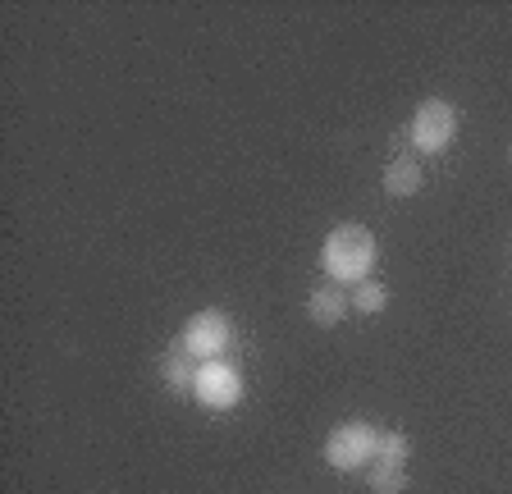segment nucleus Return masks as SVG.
<instances>
[{"label":"nucleus","mask_w":512,"mask_h":494,"mask_svg":"<svg viewBox=\"0 0 512 494\" xmlns=\"http://www.w3.org/2000/svg\"><path fill=\"white\" fill-rule=\"evenodd\" d=\"M375 257H380L375 234L371 229H362V225L330 229L325 247H320V266H325V275H330L334 284H352V289H357L362 280H371Z\"/></svg>","instance_id":"obj_1"},{"label":"nucleus","mask_w":512,"mask_h":494,"mask_svg":"<svg viewBox=\"0 0 512 494\" xmlns=\"http://www.w3.org/2000/svg\"><path fill=\"white\" fill-rule=\"evenodd\" d=\"M407 138H412V147L421 151V156H439L448 142L458 138V110L448 106L444 97L421 101L412 124H407Z\"/></svg>","instance_id":"obj_2"},{"label":"nucleus","mask_w":512,"mask_h":494,"mask_svg":"<svg viewBox=\"0 0 512 494\" xmlns=\"http://www.w3.org/2000/svg\"><path fill=\"white\" fill-rule=\"evenodd\" d=\"M375 444H380V430L371 421H343L325 440V462L334 472H357V467L375 462Z\"/></svg>","instance_id":"obj_3"},{"label":"nucleus","mask_w":512,"mask_h":494,"mask_svg":"<svg viewBox=\"0 0 512 494\" xmlns=\"http://www.w3.org/2000/svg\"><path fill=\"white\" fill-rule=\"evenodd\" d=\"M192 398L211 412H224V408H238L243 398V371L224 357H211V362L197 366V380H192Z\"/></svg>","instance_id":"obj_4"},{"label":"nucleus","mask_w":512,"mask_h":494,"mask_svg":"<svg viewBox=\"0 0 512 494\" xmlns=\"http://www.w3.org/2000/svg\"><path fill=\"white\" fill-rule=\"evenodd\" d=\"M179 344L188 348L192 357H202V362H211V357H224V348L234 344V325H229V316H224V312L206 307V312H197L188 325H183Z\"/></svg>","instance_id":"obj_5"},{"label":"nucleus","mask_w":512,"mask_h":494,"mask_svg":"<svg viewBox=\"0 0 512 494\" xmlns=\"http://www.w3.org/2000/svg\"><path fill=\"white\" fill-rule=\"evenodd\" d=\"M307 316L316 325H325V330H334V325L348 316V298L339 293V284H334V280L316 284V289H311V298H307Z\"/></svg>","instance_id":"obj_6"},{"label":"nucleus","mask_w":512,"mask_h":494,"mask_svg":"<svg viewBox=\"0 0 512 494\" xmlns=\"http://www.w3.org/2000/svg\"><path fill=\"white\" fill-rule=\"evenodd\" d=\"M160 376H165V389L170 394H188L192 380H197V371H192V353L183 344H174L170 353L160 357Z\"/></svg>","instance_id":"obj_7"},{"label":"nucleus","mask_w":512,"mask_h":494,"mask_svg":"<svg viewBox=\"0 0 512 494\" xmlns=\"http://www.w3.org/2000/svg\"><path fill=\"white\" fill-rule=\"evenodd\" d=\"M416 188H421V165L412 156H394L384 165V193L389 197H412Z\"/></svg>","instance_id":"obj_8"},{"label":"nucleus","mask_w":512,"mask_h":494,"mask_svg":"<svg viewBox=\"0 0 512 494\" xmlns=\"http://www.w3.org/2000/svg\"><path fill=\"white\" fill-rule=\"evenodd\" d=\"M407 490V467L403 462H371V494H403Z\"/></svg>","instance_id":"obj_9"},{"label":"nucleus","mask_w":512,"mask_h":494,"mask_svg":"<svg viewBox=\"0 0 512 494\" xmlns=\"http://www.w3.org/2000/svg\"><path fill=\"white\" fill-rule=\"evenodd\" d=\"M352 307L366 316H380L384 307H389V289H384L380 280H362L357 289H352Z\"/></svg>","instance_id":"obj_10"},{"label":"nucleus","mask_w":512,"mask_h":494,"mask_svg":"<svg viewBox=\"0 0 512 494\" xmlns=\"http://www.w3.org/2000/svg\"><path fill=\"white\" fill-rule=\"evenodd\" d=\"M375 458H380V462H403V467H407V458H412V440H407L403 430H380Z\"/></svg>","instance_id":"obj_11"},{"label":"nucleus","mask_w":512,"mask_h":494,"mask_svg":"<svg viewBox=\"0 0 512 494\" xmlns=\"http://www.w3.org/2000/svg\"><path fill=\"white\" fill-rule=\"evenodd\" d=\"M508 161H512V147H508Z\"/></svg>","instance_id":"obj_12"}]
</instances>
